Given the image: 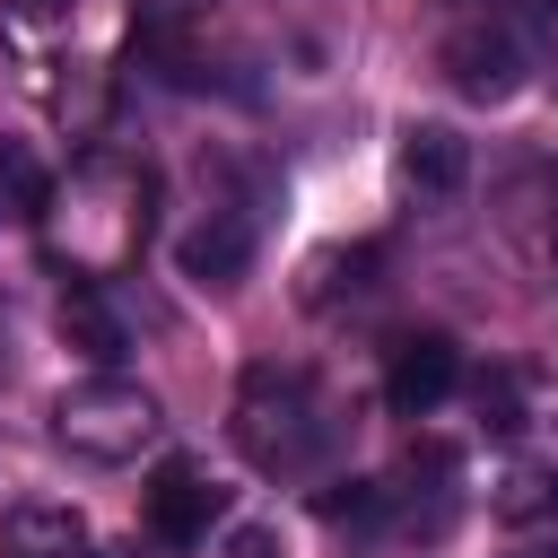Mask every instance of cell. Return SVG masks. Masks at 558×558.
<instances>
[{"mask_svg":"<svg viewBox=\"0 0 558 558\" xmlns=\"http://www.w3.org/2000/svg\"><path fill=\"white\" fill-rule=\"evenodd\" d=\"M375 270H384V244L366 235V244H331V253H314L305 262V305H331V296H357V288H375Z\"/></svg>","mask_w":558,"mask_h":558,"instance_id":"obj_11","label":"cell"},{"mask_svg":"<svg viewBox=\"0 0 558 558\" xmlns=\"http://www.w3.org/2000/svg\"><path fill=\"white\" fill-rule=\"evenodd\" d=\"M314 514H323V523H349V532H384V523L401 514V497H392L384 480H323V488H314Z\"/></svg>","mask_w":558,"mask_h":558,"instance_id":"obj_12","label":"cell"},{"mask_svg":"<svg viewBox=\"0 0 558 558\" xmlns=\"http://www.w3.org/2000/svg\"><path fill=\"white\" fill-rule=\"evenodd\" d=\"M392 166H401V183H410L418 201H453V192L471 183V140H462L453 122H410Z\"/></svg>","mask_w":558,"mask_h":558,"instance_id":"obj_7","label":"cell"},{"mask_svg":"<svg viewBox=\"0 0 558 558\" xmlns=\"http://www.w3.org/2000/svg\"><path fill=\"white\" fill-rule=\"evenodd\" d=\"M227 558H288L270 523H227Z\"/></svg>","mask_w":558,"mask_h":558,"instance_id":"obj_16","label":"cell"},{"mask_svg":"<svg viewBox=\"0 0 558 558\" xmlns=\"http://www.w3.org/2000/svg\"><path fill=\"white\" fill-rule=\"evenodd\" d=\"M174 270H183L192 288H235V279L253 270V218L209 209L201 227H183V235H174Z\"/></svg>","mask_w":558,"mask_h":558,"instance_id":"obj_6","label":"cell"},{"mask_svg":"<svg viewBox=\"0 0 558 558\" xmlns=\"http://www.w3.org/2000/svg\"><path fill=\"white\" fill-rule=\"evenodd\" d=\"M78 558H96V549H78Z\"/></svg>","mask_w":558,"mask_h":558,"instance_id":"obj_19","label":"cell"},{"mask_svg":"<svg viewBox=\"0 0 558 558\" xmlns=\"http://www.w3.org/2000/svg\"><path fill=\"white\" fill-rule=\"evenodd\" d=\"M227 436H235V453H244L253 471L305 480V471H323V453L340 445V410L323 401V384H314L305 366L262 357V366H244V384H235Z\"/></svg>","mask_w":558,"mask_h":558,"instance_id":"obj_1","label":"cell"},{"mask_svg":"<svg viewBox=\"0 0 558 558\" xmlns=\"http://www.w3.org/2000/svg\"><path fill=\"white\" fill-rule=\"evenodd\" d=\"M549 270H558V218H549Z\"/></svg>","mask_w":558,"mask_h":558,"instance_id":"obj_18","label":"cell"},{"mask_svg":"<svg viewBox=\"0 0 558 558\" xmlns=\"http://www.w3.org/2000/svg\"><path fill=\"white\" fill-rule=\"evenodd\" d=\"M480 427H488L497 445H514V436L532 427V410H523V384H514V375H480Z\"/></svg>","mask_w":558,"mask_h":558,"instance_id":"obj_15","label":"cell"},{"mask_svg":"<svg viewBox=\"0 0 558 558\" xmlns=\"http://www.w3.org/2000/svg\"><path fill=\"white\" fill-rule=\"evenodd\" d=\"M488 514H497L506 532H541V523H558V462H514V471L497 480Z\"/></svg>","mask_w":558,"mask_h":558,"instance_id":"obj_10","label":"cell"},{"mask_svg":"<svg viewBox=\"0 0 558 558\" xmlns=\"http://www.w3.org/2000/svg\"><path fill=\"white\" fill-rule=\"evenodd\" d=\"M61 340H70L96 375H122V357H131V323H122L96 288H70V296H61Z\"/></svg>","mask_w":558,"mask_h":558,"instance_id":"obj_9","label":"cell"},{"mask_svg":"<svg viewBox=\"0 0 558 558\" xmlns=\"http://www.w3.org/2000/svg\"><path fill=\"white\" fill-rule=\"evenodd\" d=\"M209 523H227V488H218V480H201L192 462H166V471H157V488H148V532H157L166 549H201V541H209Z\"/></svg>","mask_w":558,"mask_h":558,"instance_id":"obj_5","label":"cell"},{"mask_svg":"<svg viewBox=\"0 0 558 558\" xmlns=\"http://www.w3.org/2000/svg\"><path fill=\"white\" fill-rule=\"evenodd\" d=\"M44 209H52L44 166H35L17 140H0V218H44Z\"/></svg>","mask_w":558,"mask_h":558,"instance_id":"obj_14","label":"cell"},{"mask_svg":"<svg viewBox=\"0 0 558 558\" xmlns=\"http://www.w3.org/2000/svg\"><path fill=\"white\" fill-rule=\"evenodd\" d=\"M17 17H35V26H52V17H70V0H17Z\"/></svg>","mask_w":558,"mask_h":558,"instance_id":"obj_17","label":"cell"},{"mask_svg":"<svg viewBox=\"0 0 558 558\" xmlns=\"http://www.w3.org/2000/svg\"><path fill=\"white\" fill-rule=\"evenodd\" d=\"M453 384H462V349H453L445 331L392 340V366H384V410H392V418H427Z\"/></svg>","mask_w":558,"mask_h":558,"instance_id":"obj_4","label":"cell"},{"mask_svg":"<svg viewBox=\"0 0 558 558\" xmlns=\"http://www.w3.org/2000/svg\"><path fill=\"white\" fill-rule=\"evenodd\" d=\"M436 70L453 78V96H471V105H506V96H523L532 52H523L497 17H462V26L436 44Z\"/></svg>","mask_w":558,"mask_h":558,"instance_id":"obj_3","label":"cell"},{"mask_svg":"<svg viewBox=\"0 0 558 558\" xmlns=\"http://www.w3.org/2000/svg\"><path fill=\"white\" fill-rule=\"evenodd\" d=\"M471 17H497L532 61H558V0H462Z\"/></svg>","mask_w":558,"mask_h":558,"instance_id":"obj_13","label":"cell"},{"mask_svg":"<svg viewBox=\"0 0 558 558\" xmlns=\"http://www.w3.org/2000/svg\"><path fill=\"white\" fill-rule=\"evenodd\" d=\"M0 549H9V558H78V549H87V523H78V506L26 497V506L0 514Z\"/></svg>","mask_w":558,"mask_h":558,"instance_id":"obj_8","label":"cell"},{"mask_svg":"<svg viewBox=\"0 0 558 558\" xmlns=\"http://www.w3.org/2000/svg\"><path fill=\"white\" fill-rule=\"evenodd\" d=\"M52 436H61V453H78L96 471H122V462H140L166 436V410L131 375H87V384H70L52 401Z\"/></svg>","mask_w":558,"mask_h":558,"instance_id":"obj_2","label":"cell"}]
</instances>
